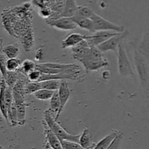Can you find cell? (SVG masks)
<instances>
[{
  "instance_id": "27",
  "label": "cell",
  "mask_w": 149,
  "mask_h": 149,
  "mask_svg": "<svg viewBox=\"0 0 149 149\" xmlns=\"http://www.w3.org/2000/svg\"><path fill=\"white\" fill-rule=\"evenodd\" d=\"M1 48H2V42L0 43V73H1V77H2L1 79H5L7 74V67H6L7 58L3 54L2 51H1Z\"/></svg>"
},
{
  "instance_id": "32",
  "label": "cell",
  "mask_w": 149,
  "mask_h": 149,
  "mask_svg": "<svg viewBox=\"0 0 149 149\" xmlns=\"http://www.w3.org/2000/svg\"><path fill=\"white\" fill-rule=\"evenodd\" d=\"M61 144L63 149H85L81 146L79 143L75 142H71V141H61ZM93 149V148H90Z\"/></svg>"
},
{
  "instance_id": "15",
  "label": "cell",
  "mask_w": 149,
  "mask_h": 149,
  "mask_svg": "<svg viewBox=\"0 0 149 149\" xmlns=\"http://www.w3.org/2000/svg\"><path fill=\"white\" fill-rule=\"evenodd\" d=\"M120 132V131L114 130L112 131L109 135H106L105 138H103V139L100 140L97 144H95V146L94 148L93 149H107L109 147V146L111 144V143L113 142V140L115 139V138H116Z\"/></svg>"
},
{
  "instance_id": "17",
  "label": "cell",
  "mask_w": 149,
  "mask_h": 149,
  "mask_svg": "<svg viewBox=\"0 0 149 149\" xmlns=\"http://www.w3.org/2000/svg\"><path fill=\"white\" fill-rule=\"evenodd\" d=\"M77 7L75 0H65L63 10L61 13V17H72L77 13Z\"/></svg>"
},
{
  "instance_id": "5",
  "label": "cell",
  "mask_w": 149,
  "mask_h": 149,
  "mask_svg": "<svg viewBox=\"0 0 149 149\" xmlns=\"http://www.w3.org/2000/svg\"><path fill=\"white\" fill-rule=\"evenodd\" d=\"M134 61L141 84L143 87H145L148 84L149 80V64L148 61L138 50L135 51Z\"/></svg>"
},
{
  "instance_id": "18",
  "label": "cell",
  "mask_w": 149,
  "mask_h": 149,
  "mask_svg": "<svg viewBox=\"0 0 149 149\" xmlns=\"http://www.w3.org/2000/svg\"><path fill=\"white\" fill-rule=\"evenodd\" d=\"M79 143L82 148L85 149L93 148L95 146V143H93L92 141L91 135H90V131L87 128H84L82 133L80 135Z\"/></svg>"
},
{
  "instance_id": "11",
  "label": "cell",
  "mask_w": 149,
  "mask_h": 149,
  "mask_svg": "<svg viewBox=\"0 0 149 149\" xmlns=\"http://www.w3.org/2000/svg\"><path fill=\"white\" fill-rule=\"evenodd\" d=\"M84 67L85 68L87 72H90V71H96L104 67L107 66L109 65V63L107 60L102 58V59H94V60H89V61H85L81 62Z\"/></svg>"
},
{
  "instance_id": "28",
  "label": "cell",
  "mask_w": 149,
  "mask_h": 149,
  "mask_svg": "<svg viewBox=\"0 0 149 149\" xmlns=\"http://www.w3.org/2000/svg\"><path fill=\"white\" fill-rule=\"evenodd\" d=\"M94 13L95 12L90 7H87V6H78L76 15L90 18Z\"/></svg>"
},
{
  "instance_id": "26",
  "label": "cell",
  "mask_w": 149,
  "mask_h": 149,
  "mask_svg": "<svg viewBox=\"0 0 149 149\" xmlns=\"http://www.w3.org/2000/svg\"><path fill=\"white\" fill-rule=\"evenodd\" d=\"M54 92L52 90H45V89H40L36 93H33V95L35 96L36 99L40 100H49L53 95Z\"/></svg>"
},
{
  "instance_id": "4",
  "label": "cell",
  "mask_w": 149,
  "mask_h": 149,
  "mask_svg": "<svg viewBox=\"0 0 149 149\" xmlns=\"http://www.w3.org/2000/svg\"><path fill=\"white\" fill-rule=\"evenodd\" d=\"M90 19L93 23L95 33L97 31H111L117 32V33H122L126 31L125 26L111 23L109 20H106L101 16L96 14L95 13H93Z\"/></svg>"
},
{
  "instance_id": "29",
  "label": "cell",
  "mask_w": 149,
  "mask_h": 149,
  "mask_svg": "<svg viewBox=\"0 0 149 149\" xmlns=\"http://www.w3.org/2000/svg\"><path fill=\"white\" fill-rule=\"evenodd\" d=\"M21 65V61L17 58L7 59L6 67L7 71H17Z\"/></svg>"
},
{
  "instance_id": "21",
  "label": "cell",
  "mask_w": 149,
  "mask_h": 149,
  "mask_svg": "<svg viewBox=\"0 0 149 149\" xmlns=\"http://www.w3.org/2000/svg\"><path fill=\"white\" fill-rule=\"evenodd\" d=\"M103 58V54L98 49L97 47L95 46H90V49H89L88 52L86 54L85 56L79 61L80 62L85 61H89V60H94V59H102Z\"/></svg>"
},
{
  "instance_id": "19",
  "label": "cell",
  "mask_w": 149,
  "mask_h": 149,
  "mask_svg": "<svg viewBox=\"0 0 149 149\" xmlns=\"http://www.w3.org/2000/svg\"><path fill=\"white\" fill-rule=\"evenodd\" d=\"M1 51L6 58L10 59V58H17L20 52V49H19V45L17 43H13L5 47L2 46Z\"/></svg>"
},
{
  "instance_id": "9",
  "label": "cell",
  "mask_w": 149,
  "mask_h": 149,
  "mask_svg": "<svg viewBox=\"0 0 149 149\" xmlns=\"http://www.w3.org/2000/svg\"><path fill=\"white\" fill-rule=\"evenodd\" d=\"M58 95H59L60 99V103H61V106H60L59 111H58V114L55 116L54 119L55 120H58V117L60 116L61 113L63 111L65 106L66 105L67 102L68 101L70 97V89L68 87V83L65 81L63 80L61 81V85H60L59 89H58Z\"/></svg>"
},
{
  "instance_id": "33",
  "label": "cell",
  "mask_w": 149,
  "mask_h": 149,
  "mask_svg": "<svg viewBox=\"0 0 149 149\" xmlns=\"http://www.w3.org/2000/svg\"><path fill=\"white\" fill-rule=\"evenodd\" d=\"M41 74H42V73L40 71L35 69L28 74V79L29 80V81H32V82H39V79H40Z\"/></svg>"
},
{
  "instance_id": "20",
  "label": "cell",
  "mask_w": 149,
  "mask_h": 149,
  "mask_svg": "<svg viewBox=\"0 0 149 149\" xmlns=\"http://www.w3.org/2000/svg\"><path fill=\"white\" fill-rule=\"evenodd\" d=\"M138 51L147 60H149V33H146L143 36L138 46Z\"/></svg>"
},
{
  "instance_id": "23",
  "label": "cell",
  "mask_w": 149,
  "mask_h": 149,
  "mask_svg": "<svg viewBox=\"0 0 149 149\" xmlns=\"http://www.w3.org/2000/svg\"><path fill=\"white\" fill-rule=\"evenodd\" d=\"M41 84V89H45V90H52V91H56L59 89L61 85V81L60 80H47V81H39Z\"/></svg>"
},
{
  "instance_id": "24",
  "label": "cell",
  "mask_w": 149,
  "mask_h": 149,
  "mask_svg": "<svg viewBox=\"0 0 149 149\" xmlns=\"http://www.w3.org/2000/svg\"><path fill=\"white\" fill-rule=\"evenodd\" d=\"M7 123L10 124L11 126L18 125V124H17V111H16V106L14 103V100H13V103L10 109L7 111Z\"/></svg>"
},
{
  "instance_id": "25",
  "label": "cell",
  "mask_w": 149,
  "mask_h": 149,
  "mask_svg": "<svg viewBox=\"0 0 149 149\" xmlns=\"http://www.w3.org/2000/svg\"><path fill=\"white\" fill-rule=\"evenodd\" d=\"M20 68V70H17V71H20V72H21L23 74L28 75L29 73L35 70L36 63L31 60H25L21 63Z\"/></svg>"
},
{
  "instance_id": "31",
  "label": "cell",
  "mask_w": 149,
  "mask_h": 149,
  "mask_svg": "<svg viewBox=\"0 0 149 149\" xmlns=\"http://www.w3.org/2000/svg\"><path fill=\"white\" fill-rule=\"evenodd\" d=\"M17 79H18V76H17V73L16 71H7V77H6L4 81L8 87L13 88L17 81Z\"/></svg>"
},
{
  "instance_id": "36",
  "label": "cell",
  "mask_w": 149,
  "mask_h": 149,
  "mask_svg": "<svg viewBox=\"0 0 149 149\" xmlns=\"http://www.w3.org/2000/svg\"><path fill=\"white\" fill-rule=\"evenodd\" d=\"M38 55H39V57H38L37 58H36V61H40L42 58H41V55H42V57H43V52H42V49H39V50L36 52V55H35V57H37Z\"/></svg>"
},
{
  "instance_id": "2",
  "label": "cell",
  "mask_w": 149,
  "mask_h": 149,
  "mask_svg": "<svg viewBox=\"0 0 149 149\" xmlns=\"http://www.w3.org/2000/svg\"><path fill=\"white\" fill-rule=\"evenodd\" d=\"M44 122L46 123L48 127L52 131L54 134L58 138V139L61 141H68L71 142L78 143L79 141L80 135H73L68 133L57 122V121L52 116V113L49 111H46L44 114Z\"/></svg>"
},
{
  "instance_id": "37",
  "label": "cell",
  "mask_w": 149,
  "mask_h": 149,
  "mask_svg": "<svg viewBox=\"0 0 149 149\" xmlns=\"http://www.w3.org/2000/svg\"><path fill=\"white\" fill-rule=\"evenodd\" d=\"M43 148H44V149H52L49 145H48L47 143L45 142V143H44Z\"/></svg>"
},
{
  "instance_id": "38",
  "label": "cell",
  "mask_w": 149,
  "mask_h": 149,
  "mask_svg": "<svg viewBox=\"0 0 149 149\" xmlns=\"http://www.w3.org/2000/svg\"><path fill=\"white\" fill-rule=\"evenodd\" d=\"M1 148H3V147L2 146H0V149H1Z\"/></svg>"
},
{
  "instance_id": "3",
  "label": "cell",
  "mask_w": 149,
  "mask_h": 149,
  "mask_svg": "<svg viewBox=\"0 0 149 149\" xmlns=\"http://www.w3.org/2000/svg\"><path fill=\"white\" fill-rule=\"evenodd\" d=\"M116 53H117L118 70L119 74L123 77H135V72L123 42L119 46Z\"/></svg>"
},
{
  "instance_id": "10",
  "label": "cell",
  "mask_w": 149,
  "mask_h": 149,
  "mask_svg": "<svg viewBox=\"0 0 149 149\" xmlns=\"http://www.w3.org/2000/svg\"><path fill=\"white\" fill-rule=\"evenodd\" d=\"M42 125H43L44 130H45L44 132H45V142L47 143L48 145L52 149H63L61 141L48 127V126L44 121L42 122Z\"/></svg>"
},
{
  "instance_id": "35",
  "label": "cell",
  "mask_w": 149,
  "mask_h": 149,
  "mask_svg": "<svg viewBox=\"0 0 149 149\" xmlns=\"http://www.w3.org/2000/svg\"><path fill=\"white\" fill-rule=\"evenodd\" d=\"M39 14L44 17H47L50 15V12L48 11L47 10H45V9H43V10H41Z\"/></svg>"
},
{
  "instance_id": "34",
  "label": "cell",
  "mask_w": 149,
  "mask_h": 149,
  "mask_svg": "<svg viewBox=\"0 0 149 149\" xmlns=\"http://www.w3.org/2000/svg\"><path fill=\"white\" fill-rule=\"evenodd\" d=\"M122 133L120 132L117 136L115 138V139L113 140V142L111 143L109 147L107 149H119V146H120L121 142H122Z\"/></svg>"
},
{
  "instance_id": "30",
  "label": "cell",
  "mask_w": 149,
  "mask_h": 149,
  "mask_svg": "<svg viewBox=\"0 0 149 149\" xmlns=\"http://www.w3.org/2000/svg\"><path fill=\"white\" fill-rule=\"evenodd\" d=\"M41 89L40 82H32L29 81V83H26L24 87V93L26 95L33 94Z\"/></svg>"
},
{
  "instance_id": "12",
  "label": "cell",
  "mask_w": 149,
  "mask_h": 149,
  "mask_svg": "<svg viewBox=\"0 0 149 149\" xmlns=\"http://www.w3.org/2000/svg\"><path fill=\"white\" fill-rule=\"evenodd\" d=\"M85 35L80 34L78 33H72L62 41L61 47L63 49H66L68 47L72 48L81 42L85 40Z\"/></svg>"
},
{
  "instance_id": "1",
  "label": "cell",
  "mask_w": 149,
  "mask_h": 149,
  "mask_svg": "<svg viewBox=\"0 0 149 149\" xmlns=\"http://www.w3.org/2000/svg\"><path fill=\"white\" fill-rule=\"evenodd\" d=\"M42 74H64L79 77L81 68L77 64H60L55 63H45L36 64V68Z\"/></svg>"
},
{
  "instance_id": "14",
  "label": "cell",
  "mask_w": 149,
  "mask_h": 149,
  "mask_svg": "<svg viewBox=\"0 0 149 149\" xmlns=\"http://www.w3.org/2000/svg\"><path fill=\"white\" fill-rule=\"evenodd\" d=\"M71 18L76 23V25L81 29H85V30L89 31L92 33H95L94 26H93V23L90 18L80 17V16L76 15Z\"/></svg>"
},
{
  "instance_id": "13",
  "label": "cell",
  "mask_w": 149,
  "mask_h": 149,
  "mask_svg": "<svg viewBox=\"0 0 149 149\" xmlns=\"http://www.w3.org/2000/svg\"><path fill=\"white\" fill-rule=\"evenodd\" d=\"M90 47V45L86 40L82 41L78 45L74 46L71 48L72 49V57L74 59L77 61H81L83 58L86 55V54L88 52L89 49Z\"/></svg>"
},
{
  "instance_id": "22",
  "label": "cell",
  "mask_w": 149,
  "mask_h": 149,
  "mask_svg": "<svg viewBox=\"0 0 149 149\" xmlns=\"http://www.w3.org/2000/svg\"><path fill=\"white\" fill-rule=\"evenodd\" d=\"M49 109H48L49 112L51 113H55V116L58 114V111H59L60 106H61V103H60V99H59V95H58V91L54 92L53 95H52V97L49 100Z\"/></svg>"
},
{
  "instance_id": "7",
  "label": "cell",
  "mask_w": 149,
  "mask_h": 149,
  "mask_svg": "<svg viewBox=\"0 0 149 149\" xmlns=\"http://www.w3.org/2000/svg\"><path fill=\"white\" fill-rule=\"evenodd\" d=\"M46 23L51 27L63 31L73 30L77 27L71 17H61L59 18L47 19Z\"/></svg>"
},
{
  "instance_id": "16",
  "label": "cell",
  "mask_w": 149,
  "mask_h": 149,
  "mask_svg": "<svg viewBox=\"0 0 149 149\" xmlns=\"http://www.w3.org/2000/svg\"><path fill=\"white\" fill-rule=\"evenodd\" d=\"M7 87L4 79H1L0 81V111L3 117L7 122V109L5 105V89Z\"/></svg>"
},
{
  "instance_id": "39",
  "label": "cell",
  "mask_w": 149,
  "mask_h": 149,
  "mask_svg": "<svg viewBox=\"0 0 149 149\" xmlns=\"http://www.w3.org/2000/svg\"><path fill=\"white\" fill-rule=\"evenodd\" d=\"M1 149H4V148H1Z\"/></svg>"
},
{
  "instance_id": "6",
  "label": "cell",
  "mask_w": 149,
  "mask_h": 149,
  "mask_svg": "<svg viewBox=\"0 0 149 149\" xmlns=\"http://www.w3.org/2000/svg\"><path fill=\"white\" fill-rule=\"evenodd\" d=\"M127 35V31L122 32V33H118L116 36H113L106 40V42H103L100 45L97 47L99 50L101 52H107V51H113L115 52H117L118 47L119 45L123 42L124 39Z\"/></svg>"
},
{
  "instance_id": "8",
  "label": "cell",
  "mask_w": 149,
  "mask_h": 149,
  "mask_svg": "<svg viewBox=\"0 0 149 149\" xmlns=\"http://www.w3.org/2000/svg\"><path fill=\"white\" fill-rule=\"evenodd\" d=\"M118 33H119L111 31H100L95 32L93 36H86L85 40L88 42L90 46L97 47L112 36L117 35Z\"/></svg>"
}]
</instances>
